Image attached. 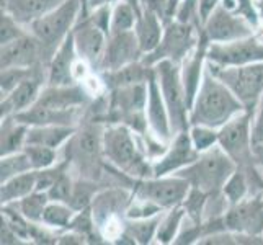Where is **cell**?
I'll return each instance as SVG.
<instances>
[{
	"label": "cell",
	"instance_id": "obj_33",
	"mask_svg": "<svg viewBox=\"0 0 263 245\" xmlns=\"http://www.w3.org/2000/svg\"><path fill=\"white\" fill-rule=\"evenodd\" d=\"M31 170H33V165L25 150L7 154V156H2V160H0V183L10 180L12 177L26 174V172H31Z\"/></svg>",
	"mask_w": 263,
	"mask_h": 245
},
{
	"label": "cell",
	"instance_id": "obj_25",
	"mask_svg": "<svg viewBox=\"0 0 263 245\" xmlns=\"http://www.w3.org/2000/svg\"><path fill=\"white\" fill-rule=\"evenodd\" d=\"M164 26H165L164 22L152 10H149V8H144L142 13L138 16L134 33L139 41V46L144 56L152 52L160 44L162 34H164Z\"/></svg>",
	"mask_w": 263,
	"mask_h": 245
},
{
	"label": "cell",
	"instance_id": "obj_23",
	"mask_svg": "<svg viewBox=\"0 0 263 245\" xmlns=\"http://www.w3.org/2000/svg\"><path fill=\"white\" fill-rule=\"evenodd\" d=\"M152 69L154 66H149L144 62V59H139L120 69L98 72V76L103 80L105 90H113V88H120L126 85L146 84L152 74Z\"/></svg>",
	"mask_w": 263,
	"mask_h": 245
},
{
	"label": "cell",
	"instance_id": "obj_1",
	"mask_svg": "<svg viewBox=\"0 0 263 245\" xmlns=\"http://www.w3.org/2000/svg\"><path fill=\"white\" fill-rule=\"evenodd\" d=\"M247 110L228 85L208 69L203 74L196 97L190 106V126H208L219 129L237 113Z\"/></svg>",
	"mask_w": 263,
	"mask_h": 245
},
{
	"label": "cell",
	"instance_id": "obj_13",
	"mask_svg": "<svg viewBox=\"0 0 263 245\" xmlns=\"http://www.w3.org/2000/svg\"><path fill=\"white\" fill-rule=\"evenodd\" d=\"M72 36H74L79 58L85 61L87 64L97 72L100 61L103 58L105 46H106L108 36L110 34H108L102 26H98L93 22L92 16L85 15L79 18L74 30H72Z\"/></svg>",
	"mask_w": 263,
	"mask_h": 245
},
{
	"label": "cell",
	"instance_id": "obj_30",
	"mask_svg": "<svg viewBox=\"0 0 263 245\" xmlns=\"http://www.w3.org/2000/svg\"><path fill=\"white\" fill-rule=\"evenodd\" d=\"M77 210L66 201H49L43 214V224L56 231H66L74 219Z\"/></svg>",
	"mask_w": 263,
	"mask_h": 245
},
{
	"label": "cell",
	"instance_id": "obj_16",
	"mask_svg": "<svg viewBox=\"0 0 263 245\" xmlns=\"http://www.w3.org/2000/svg\"><path fill=\"white\" fill-rule=\"evenodd\" d=\"M226 229L237 234L263 235V196L253 195L229 206L224 214Z\"/></svg>",
	"mask_w": 263,
	"mask_h": 245
},
{
	"label": "cell",
	"instance_id": "obj_14",
	"mask_svg": "<svg viewBox=\"0 0 263 245\" xmlns=\"http://www.w3.org/2000/svg\"><path fill=\"white\" fill-rule=\"evenodd\" d=\"M199 156V152L195 149L190 129L177 133L172 138L167 149L162 156L152 160V177H164L177 174L181 168L193 163Z\"/></svg>",
	"mask_w": 263,
	"mask_h": 245
},
{
	"label": "cell",
	"instance_id": "obj_46",
	"mask_svg": "<svg viewBox=\"0 0 263 245\" xmlns=\"http://www.w3.org/2000/svg\"><path fill=\"white\" fill-rule=\"evenodd\" d=\"M253 157H255V163L263 175V142L253 146Z\"/></svg>",
	"mask_w": 263,
	"mask_h": 245
},
{
	"label": "cell",
	"instance_id": "obj_32",
	"mask_svg": "<svg viewBox=\"0 0 263 245\" xmlns=\"http://www.w3.org/2000/svg\"><path fill=\"white\" fill-rule=\"evenodd\" d=\"M51 201L46 192H38L34 190L28 196L22 198L20 201H16L15 206L20 210V213L31 222H43V214L46 210L48 203Z\"/></svg>",
	"mask_w": 263,
	"mask_h": 245
},
{
	"label": "cell",
	"instance_id": "obj_5",
	"mask_svg": "<svg viewBox=\"0 0 263 245\" xmlns=\"http://www.w3.org/2000/svg\"><path fill=\"white\" fill-rule=\"evenodd\" d=\"M154 72L168 110L172 133L175 136L177 133L190 129V105L180 64L167 59L159 61L154 66Z\"/></svg>",
	"mask_w": 263,
	"mask_h": 245
},
{
	"label": "cell",
	"instance_id": "obj_18",
	"mask_svg": "<svg viewBox=\"0 0 263 245\" xmlns=\"http://www.w3.org/2000/svg\"><path fill=\"white\" fill-rule=\"evenodd\" d=\"M146 116L149 123V131L162 142L170 144L174 133L170 126V116L167 105L162 97L156 72L152 69V74L147 80V105H146Z\"/></svg>",
	"mask_w": 263,
	"mask_h": 245
},
{
	"label": "cell",
	"instance_id": "obj_22",
	"mask_svg": "<svg viewBox=\"0 0 263 245\" xmlns=\"http://www.w3.org/2000/svg\"><path fill=\"white\" fill-rule=\"evenodd\" d=\"M64 2L66 0H0L2 10L10 13L18 23H22L26 28Z\"/></svg>",
	"mask_w": 263,
	"mask_h": 245
},
{
	"label": "cell",
	"instance_id": "obj_43",
	"mask_svg": "<svg viewBox=\"0 0 263 245\" xmlns=\"http://www.w3.org/2000/svg\"><path fill=\"white\" fill-rule=\"evenodd\" d=\"M252 141H253V146H255V144H261L263 142V93L260 95L255 108H253Z\"/></svg>",
	"mask_w": 263,
	"mask_h": 245
},
{
	"label": "cell",
	"instance_id": "obj_11",
	"mask_svg": "<svg viewBox=\"0 0 263 245\" xmlns=\"http://www.w3.org/2000/svg\"><path fill=\"white\" fill-rule=\"evenodd\" d=\"M253 26L246 18L231 12L222 4L217 5L203 22V33L210 43H229L253 34Z\"/></svg>",
	"mask_w": 263,
	"mask_h": 245
},
{
	"label": "cell",
	"instance_id": "obj_48",
	"mask_svg": "<svg viewBox=\"0 0 263 245\" xmlns=\"http://www.w3.org/2000/svg\"><path fill=\"white\" fill-rule=\"evenodd\" d=\"M124 2H128L129 5H133L136 8V12H138L139 15L142 13L144 10V4H142V0H124Z\"/></svg>",
	"mask_w": 263,
	"mask_h": 245
},
{
	"label": "cell",
	"instance_id": "obj_38",
	"mask_svg": "<svg viewBox=\"0 0 263 245\" xmlns=\"http://www.w3.org/2000/svg\"><path fill=\"white\" fill-rule=\"evenodd\" d=\"M36 69L38 67H33V69L7 67V69H2V72H0V93H2V97L10 93L12 90L20 84V82H23L26 77H30Z\"/></svg>",
	"mask_w": 263,
	"mask_h": 245
},
{
	"label": "cell",
	"instance_id": "obj_31",
	"mask_svg": "<svg viewBox=\"0 0 263 245\" xmlns=\"http://www.w3.org/2000/svg\"><path fill=\"white\" fill-rule=\"evenodd\" d=\"M139 13L136 8L124 0H115L111 5V22H110V34L134 30Z\"/></svg>",
	"mask_w": 263,
	"mask_h": 245
},
{
	"label": "cell",
	"instance_id": "obj_15",
	"mask_svg": "<svg viewBox=\"0 0 263 245\" xmlns=\"http://www.w3.org/2000/svg\"><path fill=\"white\" fill-rule=\"evenodd\" d=\"M48 67H38L30 77L20 82L10 93L0 100V118L13 116L20 111L28 110L38 102L41 90L48 85L46 80Z\"/></svg>",
	"mask_w": 263,
	"mask_h": 245
},
{
	"label": "cell",
	"instance_id": "obj_3",
	"mask_svg": "<svg viewBox=\"0 0 263 245\" xmlns=\"http://www.w3.org/2000/svg\"><path fill=\"white\" fill-rule=\"evenodd\" d=\"M235 170H237L235 162L219 144H216L211 149L199 154L193 163L181 168L175 175L186 178L193 188L201 190L206 195H216L222 193L226 181Z\"/></svg>",
	"mask_w": 263,
	"mask_h": 245
},
{
	"label": "cell",
	"instance_id": "obj_50",
	"mask_svg": "<svg viewBox=\"0 0 263 245\" xmlns=\"http://www.w3.org/2000/svg\"><path fill=\"white\" fill-rule=\"evenodd\" d=\"M87 2H88V0H82V4H84V13H82V16L87 15Z\"/></svg>",
	"mask_w": 263,
	"mask_h": 245
},
{
	"label": "cell",
	"instance_id": "obj_29",
	"mask_svg": "<svg viewBox=\"0 0 263 245\" xmlns=\"http://www.w3.org/2000/svg\"><path fill=\"white\" fill-rule=\"evenodd\" d=\"M186 217V211L183 206H175L172 210H167L164 214H162V219L159 222L157 228V234H156V242L157 243H174L177 234L181 228Z\"/></svg>",
	"mask_w": 263,
	"mask_h": 245
},
{
	"label": "cell",
	"instance_id": "obj_40",
	"mask_svg": "<svg viewBox=\"0 0 263 245\" xmlns=\"http://www.w3.org/2000/svg\"><path fill=\"white\" fill-rule=\"evenodd\" d=\"M190 136L199 154L217 144V129L208 128V126H190Z\"/></svg>",
	"mask_w": 263,
	"mask_h": 245
},
{
	"label": "cell",
	"instance_id": "obj_9",
	"mask_svg": "<svg viewBox=\"0 0 263 245\" xmlns=\"http://www.w3.org/2000/svg\"><path fill=\"white\" fill-rule=\"evenodd\" d=\"M190 190H192V185L186 178L172 174L138 180L133 188V195L146 198L167 211L183 203Z\"/></svg>",
	"mask_w": 263,
	"mask_h": 245
},
{
	"label": "cell",
	"instance_id": "obj_44",
	"mask_svg": "<svg viewBox=\"0 0 263 245\" xmlns=\"http://www.w3.org/2000/svg\"><path fill=\"white\" fill-rule=\"evenodd\" d=\"M0 243L2 245H20L25 242L20 239V235H18L10 225L2 221V229H0Z\"/></svg>",
	"mask_w": 263,
	"mask_h": 245
},
{
	"label": "cell",
	"instance_id": "obj_28",
	"mask_svg": "<svg viewBox=\"0 0 263 245\" xmlns=\"http://www.w3.org/2000/svg\"><path fill=\"white\" fill-rule=\"evenodd\" d=\"M164 213L152 216V217H146V219H128V217H124L123 231L134 240V243H141V245L151 243L154 239H156L159 222H160L162 214Z\"/></svg>",
	"mask_w": 263,
	"mask_h": 245
},
{
	"label": "cell",
	"instance_id": "obj_26",
	"mask_svg": "<svg viewBox=\"0 0 263 245\" xmlns=\"http://www.w3.org/2000/svg\"><path fill=\"white\" fill-rule=\"evenodd\" d=\"M28 128V124L16 120L15 116L2 118V124H0V157L23 150Z\"/></svg>",
	"mask_w": 263,
	"mask_h": 245
},
{
	"label": "cell",
	"instance_id": "obj_27",
	"mask_svg": "<svg viewBox=\"0 0 263 245\" xmlns=\"http://www.w3.org/2000/svg\"><path fill=\"white\" fill-rule=\"evenodd\" d=\"M36 190V170L12 177L10 180L0 183V201L2 204H10L20 201Z\"/></svg>",
	"mask_w": 263,
	"mask_h": 245
},
{
	"label": "cell",
	"instance_id": "obj_21",
	"mask_svg": "<svg viewBox=\"0 0 263 245\" xmlns=\"http://www.w3.org/2000/svg\"><path fill=\"white\" fill-rule=\"evenodd\" d=\"M85 113V108H74V110H54V108L34 103L28 110L13 115L16 120L28 126L41 124H62V126H79Z\"/></svg>",
	"mask_w": 263,
	"mask_h": 245
},
{
	"label": "cell",
	"instance_id": "obj_24",
	"mask_svg": "<svg viewBox=\"0 0 263 245\" xmlns=\"http://www.w3.org/2000/svg\"><path fill=\"white\" fill-rule=\"evenodd\" d=\"M77 131V126H62V124H41L30 126L26 134V144H38L51 149L61 150L67 141Z\"/></svg>",
	"mask_w": 263,
	"mask_h": 245
},
{
	"label": "cell",
	"instance_id": "obj_8",
	"mask_svg": "<svg viewBox=\"0 0 263 245\" xmlns=\"http://www.w3.org/2000/svg\"><path fill=\"white\" fill-rule=\"evenodd\" d=\"M253 110H243L217 129V144L235 162L237 168H247L255 163L252 141Z\"/></svg>",
	"mask_w": 263,
	"mask_h": 245
},
{
	"label": "cell",
	"instance_id": "obj_6",
	"mask_svg": "<svg viewBox=\"0 0 263 245\" xmlns=\"http://www.w3.org/2000/svg\"><path fill=\"white\" fill-rule=\"evenodd\" d=\"M201 28L203 26L183 23L174 18L164 26V34L159 46L142 58L144 62L149 66H156L159 61L167 59L181 64L201 38Z\"/></svg>",
	"mask_w": 263,
	"mask_h": 245
},
{
	"label": "cell",
	"instance_id": "obj_17",
	"mask_svg": "<svg viewBox=\"0 0 263 245\" xmlns=\"http://www.w3.org/2000/svg\"><path fill=\"white\" fill-rule=\"evenodd\" d=\"M144 58L141 51L139 41L136 38L134 30L111 33L108 36L103 58L100 61V66L97 72L115 70L123 66H128L131 62H136Z\"/></svg>",
	"mask_w": 263,
	"mask_h": 245
},
{
	"label": "cell",
	"instance_id": "obj_34",
	"mask_svg": "<svg viewBox=\"0 0 263 245\" xmlns=\"http://www.w3.org/2000/svg\"><path fill=\"white\" fill-rule=\"evenodd\" d=\"M222 195L228 199L229 206L240 203L242 199H246L247 196H250V185L249 180L246 177V174L237 168L234 174L229 177V180L226 181V185L222 188Z\"/></svg>",
	"mask_w": 263,
	"mask_h": 245
},
{
	"label": "cell",
	"instance_id": "obj_39",
	"mask_svg": "<svg viewBox=\"0 0 263 245\" xmlns=\"http://www.w3.org/2000/svg\"><path fill=\"white\" fill-rule=\"evenodd\" d=\"M204 231H203V222H196L193 219H190L186 216L183 224L177 234V237L174 243L177 245H190V243H199V240L203 239Z\"/></svg>",
	"mask_w": 263,
	"mask_h": 245
},
{
	"label": "cell",
	"instance_id": "obj_35",
	"mask_svg": "<svg viewBox=\"0 0 263 245\" xmlns=\"http://www.w3.org/2000/svg\"><path fill=\"white\" fill-rule=\"evenodd\" d=\"M23 150L28 156L33 170H43L52 167L54 163H58L61 160V150L51 149L46 146H38V144H25Z\"/></svg>",
	"mask_w": 263,
	"mask_h": 245
},
{
	"label": "cell",
	"instance_id": "obj_41",
	"mask_svg": "<svg viewBox=\"0 0 263 245\" xmlns=\"http://www.w3.org/2000/svg\"><path fill=\"white\" fill-rule=\"evenodd\" d=\"M26 31H28L26 26L18 23L10 13L2 10V18H0V44H2V46L16 38H20Z\"/></svg>",
	"mask_w": 263,
	"mask_h": 245
},
{
	"label": "cell",
	"instance_id": "obj_42",
	"mask_svg": "<svg viewBox=\"0 0 263 245\" xmlns=\"http://www.w3.org/2000/svg\"><path fill=\"white\" fill-rule=\"evenodd\" d=\"M221 4L226 8H229L231 12L243 16L253 26H258V23H260V15L257 12L255 0H222Z\"/></svg>",
	"mask_w": 263,
	"mask_h": 245
},
{
	"label": "cell",
	"instance_id": "obj_7",
	"mask_svg": "<svg viewBox=\"0 0 263 245\" xmlns=\"http://www.w3.org/2000/svg\"><path fill=\"white\" fill-rule=\"evenodd\" d=\"M208 69L228 85L240 103L253 110L263 93V62H252L243 66H214L208 62Z\"/></svg>",
	"mask_w": 263,
	"mask_h": 245
},
{
	"label": "cell",
	"instance_id": "obj_37",
	"mask_svg": "<svg viewBox=\"0 0 263 245\" xmlns=\"http://www.w3.org/2000/svg\"><path fill=\"white\" fill-rule=\"evenodd\" d=\"M208 196H210V195H206L204 192H201V190L192 186L190 193L185 198V201L181 203V206L185 208L186 216L190 217V219H193L196 222H203V216H204V208H206Z\"/></svg>",
	"mask_w": 263,
	"mask_h": 245
},
{
	"label": "cell",
	"instance_id": "obj_12",
	"mask_svg": "<svg viewBox=\"0 0 263 245\" xmlns=\"http://www.w3.org/2000/svg\"><path fill=\"white\" fill-rule=\"evenodd\" d=\"M49 59L44 54L41 43L26 31L23 36L0 48V69L7 67H48Z\"/></svg>",
	"mask_w": 263,
	"mask_h": 245
},
{
	"label": "cell",
	"instance_id": "obj_47",
	"mask_svg": "<svg viewBox=\"0 0 263 245\" xmlns=\"http://www.w3.org/2000/svg\"><path fill=\"white\" fill-rule=\"evenodd\" d=\"M105 4H113V0H88L87 2V15H88V12H92V10H95V8L102 7Z\"/></svg>",
	"mask_w": 263,
	"mask_h": 245
},
{
	"label": "cell",
	"instance_id": "obj_2",
	"mask_svg": "<svg viewBox=\"0 0 263 245\" xmlns=\"http://www.w3.org/2000/svg\"><path fill=\"white\" fill-rule=\"evenodd\" d=\"M103 154L111 167L124 172L134 180L152 177V160L142 147L141 136L128 126L111 123L103 131Z\"/></svg>",
	"mask_w": 263,
	"mask_h": 245
},
{
	"label": "cell",
	"instance_id": "obj_45",
	"mask_svg": "<svg viewBox=\"0 0 263 245\" xmlns=\"http://www.w3.org/2000/svg\"><path fill=\"white\" fill-rule=\"evenodd\" d=\"M221 2L222 0H199V18H201V23Z\"/></svg>",
	"mask_w": 263,
	"mask_h": 245
},
{
	"label": "cell",
	"instance_id": "obj_20",
	"mask_svg": "<svg viewBox=\"0 0 263 245\" xmlns=\"http://www.w3.org/2000/svg\"><path fill=\"white\" fill-rule=\"evenodd\" d=\"M79 59V54L76 49L74 36L72 31L67 38L62 41L61 46L52 54V58L48 64L46 80L48 85H70L77 84L74 77V67Z\"/></svg>",
	"mask_w": 263,
	"mask_h": 245
},
{
	"label": "cell",
	"instance_id": "obj_36",
	"mask_svg": "<svg viewBox=\"0 0 263 245\" xmlns=\"http://www.w3.org/2000/svg\"><path fill=\"white\" fill-rule=\"evenodd\" d=\"M74 183H76V175L72 174V170L67 167L59 178L54 181V185L48 190V196L51 201H70L72 192H74Z\"/></svg>",
	"mask_w": 263,
	"mask_h": 245
},
{
	"label": "cell",
	"instance_id": "obj_4",
	"mask_svg": "<svg viewBox=\"0 0 263 245\" xmlns=\"http://www.w3.org/2000/svg\"><path fill=\"white\" fill-rule=\"evenodd\" d=\"M84 13L82 0H66L58 8L38 18L28 26V31L41 43L46 58L51 61L52 54L62 44L76 23Z\"/></svg>",
	"mask_w": 263,
	"mask_h": 245
},
{
	"label": "cell",
	"instance_id": "obj_10",
	"mask_svg": "<svg viewBox=\"0 0 263 245\" xmlns=\"http://www.w3.org/2000/svg\"><path fill=\"white\" fill-rule=\"evenodd\" d=\"M208 62L214 66H243L263 62V40L252 34L229 43H210Z\"/></svg>",
	"mask_w": 263,
	"mask_h": 245
},
{
	"label": "cell",
	"instance_id": "obj_19",
	"mask_svg": "<svg viewBox=\"0 0 263 245\" xmlns=\"http://www.w3.org/2000/svg\"><path fill=\"white\" fill-rule=\"evenodd\" d=\"M93 97L84 84L70 85H46L40 93L36 103L54 108V110H74V108H87Z\"/></svg>",
	"mask_w": 263,
	"mask_h": 245
},
{
	"label": "cell",
	"instance_id": "obj_49",
	"mask_svg": "<svg viewBox=\"0 0 263 245\" xmlns=\"http://www.w3.org/2000/svg\"><path fill=\"white\" fill-rule=\"evenodd\" d=\"M255 5H257V12L260 15V20L263 18V0H255Z\"/></svg>",
	"mask_w": 263,
	"mask_h": 245
}]
</instances>
